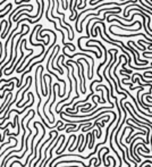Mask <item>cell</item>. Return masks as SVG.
Wrapping results in <instances>:
<instances>
[{
  "mask_svg": "<svg viewBox=\"0 0 152 167\" xmlns=\"http://www.w3.org/2000/svg\"><path fill=\"white\" fill-rule=\"evenodd\" d=\"M94 139H95V134H94V131H92V133L90 134V144H89V149L91 150L94 147Z\"/></svg>",
  "mask_w": 152,
  "mask_h": 167,
  "instance_id": "6da1fadb",
  "label": "cell"
},
{
  "mask_svg": "<svg viewBox=\"0 0 152 167\" xmlns=\"http://www.w3.org/2000/svg\"><path fill=\"white\" fill-rule=\"evenodd\" d=\"M81 1H82V2H83V0H81Z\"/></svg>",
  "mask_w": 152,
  "mask_h": 167,
  "instance_id": "7a4b0ae2",
  "label": "cell"
}]
</instances>
